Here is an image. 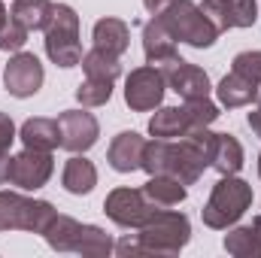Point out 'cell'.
Returning a JSON list of instances; mask_svg holds the SVG:
<instances>
[{
    "label": "cell",
    "instance_id": "30bf717a",
    "mask_svg": "<svg viewBox=\"0 0 261 258\" xmlns=\"http://www.w3.org/2000/svg\"><path fill=\"white\" fill-rule=\"evenodd\" d=\"M43 79H46V70L40 64V58L34 52H15L9 58V64L3 70V85L12 97H34L40 88H43Z\"/></svg>",
    "mask_w": 261,
    "mask_h": 258
},
{
    "label": "cell",
    "instance_id": "d4e9b609",
    "mask_svg": "<svg viewBox=\"0 0 261 258\" xmlns=\"http://www.w3.org/2000/svg\"><path fill=\"white\" fill-rule=\"evenodd\" d=\"M76 252L79 255H91V258H103V255H110V252H116V243H113V237L103 228L85 225V231H82V237L76 243Z\"/></svg>",
    "mask_w": 261,
    "mask_h": 258
},
{
    "label": "cell",
    "instance_id": "ba28073f",
    "mask_svg": "<svg viewBox=\"0 0 261 258\" xmlns=\"http://www.w3.org/2000/svg\"><path fill=\"white\" fill-rule=\"evenodd\" d=\"M55 173V161L52 152H37V149H24L18 155H12L9 161V186L21 189V192H37L43 189Z\"/></svg>",
    "mask_w": 261,
    "mask_h": 258
},
{
    "label": "cell",
    "instance_id": "484cf974",
    "mask_svg": "<svg viewBox=\"0 0 261 258\" xmlns=\"http://www.w3.org/2000/svg\"><path fill=\"white\" fill-rule=\"evenodd\" d=\"M110 97H113V82L85 76V79L76 85V100H79L82 107H103V104H110Z\"/></svg>",
    "mask_w": 261,
    "mask_h": 258
},
{
    "label": "cell",
    "instance_id": "8fae6325",
    "mask_svg": "<svg viewBox=\"0 0 261 258\" xmlns=\"http://www.w3.org/2000/svg\"><path fill=\"white\" fill-rule=\"evenodd\" d=\"M58 125H61V149L67 152H88L97 137H100V125L91 113L85 110H64L58 116Z\"/></svg>",
    "mask_w": 261,
    "mask_h": 258
},
{
    "label": "cell",
    "instance_id": "e575fe53",
    "mask_svg": "<svg viewBox=\"0 0 261 258\" xmlns=\"http://www.w3.org/2000/svg\"><path fill=\"white\" fill-rule=\"evenodd\" d=\"M6 21H9V12H6V6H3V0H0V31H3Z\"/></svg>",
    "mask_w": 261,
    "mask_h": 258
},
{
    "label": "cell",
    "instance_id": "e0dca14e",
    "mask_svg": "<svg viewBox=\"0 0 261 258\" xmlns=\"http://www.w3.org/2000/svg\"><path fill=\"white\" fill-rule=\"evenodd\" d=\"M85 225L76 222L73 216H64V213H55V219L49 222V228L43 231V240L55 249V252H76V243L82 237Z\"/></svg>",
    "mask_w": 261,
    "mask_h": 258
},
{
    "label": "cell",
    "instance_id": "ac0fdd59",
    "mask_svg": "<svg viewBox=\"0 0 261 258\" xmlns=\"http://www.w3.org/2000/svg\"><path fill=\"white\" fill-rule=\"evenodd\" d=\"M143 192H146V197L155 207H179L189 197V186H182L170 173H155V176H149V183L143 186Z\"/></svg>",
    "mask_w": 261,
    "mask_h": 258
},
{
    "label": "cell",
    "instance_id": "1f68e13d",
    "mask_svg": "<svg viewBox=\"0 0 261 258\" xmlns=\"http://www.w3.org/2000/svg\"><path fill=\"white\" fill-rule=\"evenodd\" d=\"M176 0H143V6H146V12L149 15H161L164 9H170Z\"/></svg>",
    "mask_w": 261,
    "mask_h": 258
},
{
    "label": "cell",
    "instance_id": "4dcf8cb0",
    "mask_svg": "<svg viewBox=\"0 0 261 258\" xmlns=\"http://www.w3.org/2000/svg\"><path fill=\"white\" fill-rule=\"evenodd\" d=\"M15 137H18L15 134V122L6 113H0V158H9V149H12Z\"/></svg>",
    "mask_w": 261,
    "mask_h": 258
},
{
    "label": "cell",
    "instance_id": "603a6c76",
    "mask_svg": "<svg viewBox=\"0 0 261 258\" xmlns=\"http://www.w3.org/2000/svg\"><path fill=\"white\" fill-rule=\"evenodd\" d=\"M82 70H85V76H91V79H103V82H116L119 76H122V58L119 55H110V52H103V49H91V52H85L82 55Z\"/></svg>",
    "mask_w": 261,
    "mask_h": 258
},
{
    "label": "cell",
    "instance_id": "4fadbf2b",
    "mask_svg": "<svg viewBox=\"0 0 261 258\" xmlns=\"http://www.w3.org/2000/svg\"><path fill=\"white\" fill-rule=\"evenodd\" d=\"M143 55H146V64H155V67L164 64L173 55H179L176 52V37L170 34V28L158 15H152L143 24Z\"/></svg>",
    "mask_w": 261,
    "mask_h": 258
},
{
    "label": "cell",
    "instance_id": "5bb4252c",
    "mask_svg": "<svg viewBox=\"0 0 261 258\" xmlns=\"http://www.w3.org/2000/svg\"><path fill=\"white\" fill-rule=\"evenodd\" d=\"M18 137H21L24 149L55 152V149L61 146V125H58V119H43V116H37V119H28V122L21 125Z\"/></svg>",
    "mask_w": 261,
    "mask_h": 258
},
{
    "label": "cell",
    "instance_id": "52a82bcc",
    "mask_svg": "<svg viewBox=\"0 0 261 258\" xmlns=\"http://www.w3.org/2000/svg\"><path fill=\"white\" fill-rule=\"evenodd\" d=\"M164 91H167L164 73H161V67H155V64L137 67V70H130L128 79H125V104L134 113L158 110L161 100H164Z\"/></svg>",
    "mask_w": 261,
    "mask_h": 258
},
{
    "label": "cell",
    "instance_id": "7a4b0ae2",
    "mask_svg": "<svg viewBox=\"0 0 261 258\" xmlns=\"http://www.w3.org/2000/svg\"><path fill=\"white\" fill-rule=\"evenodd\" d=\"M249 207H252V186L234 173V176H222L213 186L210 200L200 210V219L213 231H228L231 225H237L243 219V213Z\"/></svg>",
    "mask_w": 261,
    "mask_h": 258
},
{
    "label": "cell",
    "instance_id": "3957f363",
    "mask_svg": "<svg viewBox=\"0 0 261 258\" xmlns=\"http://www.w3.org/2000/svg\"><path fill=\"white\" fill-rule=\"evenodd\" d=\"M46 55L58 67H76L82 61V43H79V15L70 3H55L52 18L46 24Z\"/></svg>",
    "mask_w": 261,
    "mask_h": 258
},
{
    "label": "cell",
    "instance_id": "d6986e66",
    "mask_svg": "<svg viewBox=\"0 0 261 258\" xmlns=\"http://www.w3.org/2000/svg\"><path fill=\"white\" fill-rule=\"evenodd\" d=\"M192 131V122L186 116V107H161L149 119V134L158 140H176Z\"/></svg>",
    "mask_w": 261,
    "mask_h": 258
},
{
    "label": "cell",
    "instance_id": "836d02e7",
    "mask_svg": "<svg viewBox=\"0 0 261 258\" xmlns=\"http://www.w3.org/2000/svg\"><path fill=\"white\" fill-rule=\"evenodd\" d=\"M9 161H12V155L9 158H0V186L9 183Z\"/></svg>",
    "mask_w": 261,
    "mask_h": 258
},
{
    "label": "cell",
    "instance_id": "83f0119b",
    "mask_svg": "<svg viewBox=\"0 0 261 258\" xmlns=\"http://www.w3.org/2000/svg\"><path fill=\"white\" fill-rule=\"evenodd\" d=\"M186 107V116H189V122H192V128H210L222 113H219V107L210 100V97H197V100H186L182 104Z\"/></svg>",
    "mask_w": 261,
    "mask_h": 258
},
{
    "label": "cell",
    "instance_id": "f1b7e54d",
    "mask_svg": "<svg viewBox=\"0 0 261 258\" xmlns=\"http://www.w3.org/2000/svg\"><path fill=\"white\" fill-rule=\"evenodd\" d=\"M28 28L24 24H18L12 15H9V21L3 24V31H0V49L3 52H21L24 49V43H28Z\"/></svg>",
    "mask_w": 261,
    "mask_h": 258
},
{
    "label": "cell",
    "instance_id": "2e32d148",
    "mask_svg": "<svg viewBox=\"0 0 261 258\" xmlns=\"http://www.w3.org/2000/svg\"><path fill=\"white\" fill-rule=\"evenodd\" d=\"M216 94H219V104L228 107V110H240V107H249L255 97H258V85L246 76H240L237 70H231L228 76H222V82L216 85Z\"/></svg>",
    "mask_w": 261,
    "mask_h": 258
},
{
    "label": "cell",
    "instance_id": "8d00e7d4",
    "mask_svg": "<svg viewBox=\"0 0 261 258\" xmlns=\"http://www.w3.org/2000/svg\"><path fill=\"white\" fill-rule=\"evenodd\" d=\"M255 104H261V85H258V97H255Z\"/></svg>",
    "mask_w": 261,
    "mask_h": 258
},
{
    "label": "cell",
    "instance_id": "5b68a950",
    "mask_svg": "<svg viewBox=\"0 0 261 258\" xmlns=\"http://www.w3.org/2000/svg\"><path fill=\"white\" fill-rule=\"evenodd\" d=\"M158 18L170 28V34L176 37V43H189L195 49H210L219 40V31L210 24V18L200 12V6L192 3V0H176Z\"/></svg>",
    "mask_w": 261,
    "mask_h": 258
},
{
    "label": "cell",
    "instance_id": "8992f818",
    "mask_svg": "<svg viewBox=\"0 0 261 258\" xmlns=\"http://www.w3.org/2000/svg\"><path fill=\"white\" fill-rule=\"evenodd\" d=\"M161 207H155L143 189H113L103 200V213L128 231H140Z\"/></svg>",
    "mask_w": 261,
    "mask_h": 258
},
{
    "label": "cell",
    "instance_id": "44dd1931",
    "mask_svg": "<svg viewBox=\"0 0 261 258\" xmlns=\"http://www.w3.org/2000/svg\"><path fill=\"white\" fill-rule=\"evenodd\" d=\"M246 155H243V146L234 134H219L216 137V152H213V170H219V176H234L240 173Z\"/></svg>",
    "mask_w": 261,
    "mask_h": 258
},
{
    "label": "cell",
    "instance_id": "7402d4cb",
    "mask_svg": "<svg viewBox=\"0 0 261 258\" xmlns=\"http://www.w3.org/2000/svg\"><path fill=\"white\" fill-rule=\"evenodd\" d=\"M52 9H55L52 0H12L9 15L18 24H24L28 31H46V24L52 18Z\"/></svg>",
    "mask_w": 261,
    "mask_h": 258
},
{
    "label": "cell",
    "instance_id": "74e56055",
    "mask_svg": "<svg viewBox=\"0 0 261 258\" xmlns=\"http://www.w3.org/2000/svg\"><path fill=\"white\" fill-rule=\"evenodd\" d=\"M258 176H261V152H258Z\"/></svg>",
    "mask_w": 261,
    "mask_h": 258
},
{
    "label": "cell",
    "instance_id": "d590c367",
    "mask_svg": "<svg viewBox=\"0 0 261 258\" xmlns=\"http://www.w3.org/2000/svg\"><path fill=\"white\" fill-rule=\"evenodd\" d=\"M252 228H255V234L261 237V216H255V219H252Z\"/></svg>",
    "mask_w": 261,
    "mask_h": 258
},
{
    "label": "cell",
    "instance_id": "cb8c5ba5",
    "mask_svg": "<svg viewBox=\"0 0 261 258\" xmlns=\"http://www.w3.org/2000/svg\"><path fill=\"white\" fill-rule=\"evenodd\" d=\"M225 252L237 258H261V237L255 234V228H231L225 234Z\"/></svg>",
    "mask_w": 261,
    "mask_h": 258
},
{
    "label": "cell",
    "instance_id": "f546056e",
    "mask_svg": "<svg viewBox=\"0 0 261 258\" xmlns=\"http://www.w3.org/2000/svg\"><path fill=\"white\" fill-rule=\"evenodd\" d=\"M231 70H237L240 76H246V79H252L255 85H261V52H240V55H234V61H231Z\"/></svg>",
    "mask_w": 261,
    "mask_h": 258
},
{
    "label": "cell",
    "instance_id": "9c48e42d",
    "mask_svg": "<svg viewBox=\"0 0 261 258\" xmlns=\"http://www.w3.org/2000/svg\"><path fill=\"white\" fill-rule=\"evenodd\" d=\"M158 67H161V73H164L167 88H170V91H176L182 100L210 97V91H213L210 76H206V70H200L197 64H189L186 58L173 55V58H167L164 64H158Z\"/></svg>",
    "mask_w": 261,
    "mask_h": 258
},
{
    "label": "cell",
    "instance_id": "4316f807",
    "mask_svg": "<svg viewBox=\"0 0 261 258\" xmlns=\"http://www.w3.org/2000/svg\"><path fill=\"white\" fill-rule=\"evenodd\" d=\"M225 18H228V31L252 28L258 21V3L255 0H225Z\"/></svg>",
    "mask_w": 261,
    "mask_h": 258
},
{
    "label": "cell",
    "instance_id": "7c38bea8",
    "mask_svg": "<svg viewBox=\"0 0 261 258\" xmlns=\"http://www.w3.org/2000/svg\"><path fill=\"white\" fill-rule=\"evenodd\" d=\"M143 149H146V140L137 131H122L113 137L107 149V161L116 173H134L143 164Z\"/></svg>",
    "mask_w": 261,
    "mask_h": 258
},
{
    "label": "cell",
    "instance_id": "d6a6232c",
    "mask_svg": "<svg viewBox=\"0 0 261 258\" xmlns=\"http://www.w3.org/2000/svg\"><path fill=\"white\" fill-rule=\"evenodd\" d=\"M246 122H249L252 134H255V137H261V104L252 110V113H249V116H246Z\"/></svg>",
    "mask_w": 261,
    "mask_h": 258
},
{
    "label": "cell",
    "instance_id": "9a60e30c",
    "mask_svg": "<svg viewBox=\"0 0 261 258\" xmlns=\"http://www.w3.org/2000/svg\"><path fill=\"white\" fill-rule=\"evenodd\" d=\"M91 40H94V46L97 49H103V52H110V55H125L130 46V28L128 21H122V18H100V21H94V31H91Z\"/></svg>",
    "mask_w": 261,
    "mask_h": 258
},
{
    "label": "cell",
    "instance_id": "6da1fadb",
    "mask_svg": "<svg viewBox=\"0 0 261 258\" xmlns=\"http://www.w3.org/2000/svg\"><path fill=\"white\" fill-rule=\"evenodd\" d=\"M192 240V222L186 213L161 207L137 234L116 243L119 255H179Z\"/></svg>",
    "mask_w": 261,
    "mask_h": 258
},
{
    "label": "cell",
    "instance_id": "277c9868",
    "mask_svg": "<svg viewBox=\"0 0 261 258\" xmlns=\"http://www.w3.org/2000/svg\"><path fill=\"white\" fill-rule=\"evenodd\" d=\"M55 213L58 210L49 200H34L21 192H0V231H28L43 237Z\"/></svg>",
    "mask_w": 261,
    "mask_h": 258
},
{
    "label": "cell",
    "instance_id": "ffe728a7",
    "mask_svg": "<svg viewBox=\"0 0 261 258\" xmlns=\"http://www.w3.org/2000/svg\"><path fill=\"white\" fill-rule=\"evenodd\" d=\"M61 186H64L70 194H88L97 186V167H94L88 158H82V152H76V155L64 164Z\"/></svg>",
    "mask_w": 261,
    "mask_h": 258
}]
</instances>
